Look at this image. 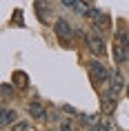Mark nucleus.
I'll return each mask as SVG.
<instances>
[{"instance_id": "f257e3e1", "label": "nucleus", "mask_w": 129, "mask_h": 131, "mask_svg": "<svg viewBox=\"0 0 129 131\" xmlns=\"http://www.w3.org/2000/svg\"><path fill=\"white\" fill-rule=\"evenodd\" d=\"M87 20H89V22H94V29H96V31H102V29L107 31V29H109V16H107V14H102L100 9H96V7L89 9Z\"/></svg>"}, {"instance_id": "f03ea898", "label": "nucleus", "mask_w": 129, "mask_h": 131, "mask_svg": "<svg viewBox=\"0 0 129 131\" xmlns=\"http://www.w3.org/2000/svg\"><path fill=\"white\" fill-rule=\"evenodd\" d=\"M87 47L91 49L94 56H105L107 53V45H105V38L100 36V31H94V34L87 36Z\"/></svg>"}, {"instance_id": "7ed1b4c3", "label": "nucleus", "mask_w": 129, "mask_h": 131, "mask_svg": "<svg viewBox=\"0 0 129 131\" xmlns=\"http://www.w3.org/2000/svg\"><path fill=\"white\" fill-rule=\"evenodd\" d=\"M89 73H91V78H94V82H105V80H109V69L102 64V62H98V60L89 62Z\"/></svg>"}, {"instance_id": "20e7f679", "label": "nucleus", "mask_w": 129, "mask_h": 131, "mask_svg": "<svg viewBox=\"0 0 129 131\" xmlns=\"http://www.w3.org/2000/svg\"><path fill=\"white\" fill-rule=\"evenodd\" d=\"M54 31H56V36H58L60 40H71V36H74V29H71L69 20H65V18H58V20H56Z\"/></svg>"}, {"instance_id": "39448f33", "label": "nucleus", "mask_w": 129, "mask_h": 131, "mask_svg": "<svg viewBox=\"0 0 129 131\" xmlns=\"http://www.w3.org/2000/svg\"><path fill=\"white\" fill-rule=\"evenodd\" d=\"M36 16H38V20L42 25H49V20H51V5L47 0H38L36 2Z\"/></svg>"}, {"instance_id": "423d86ee", "label": "nucleus", "mask_w": 129, "mask_h": 131, "mask_svg": "<svg viewBox=\"0 0 129 131\" xmlns=\"http://www.w3.org/2000/svg\"><path fill=\"white\" fill-rule=\"evenodd\" d=\"M118 93H114V91L109 89L105 96H102V100H100V107H102V113L105 116H109V113H114V109H116V104H118Z\"/></svg>"}, {"instance_id": "0eeeda50", "label": "nucleus", "mask_w": 129, "mask_h": 131, "mask_svg": "<svg viewBox=\"0 0 129 131\" xmlns=\"http://www.w3.org/2000/svg\"><path fill=\"white\" fill-rule=\"evenodd\" d=\"M122 84H125L122 73L120 71H114V73L109 76V89L114 91V93H122Z\"/></svg>"}, {"instance_id": "6e6552de", "label": "nucleus", "mask_w": 129, "mask_h": 131, "mask_svg": "<svg viewBox=\"0 0 129 131\" xmlns=\"http://www.w3.org/2000/svg\"><path fill=\"white\" fill-rule=\"evenodd\" d=\"M116 42L122 45V47H129V31L127 27L122 25V20H118V29H116Z\"/></svg>"}, {"instance_id": "1a4fd4ad", "label": "nucleus", "mask_w": 129, "mask_h": 131, "mask_svg": "<svg viewBox=\"0 0 129 131\" xmlns=\"http://www.w3.org/2000/svg\"><path fill=\"white\" fill-rule=\"evenodd\" d=\"M27 111H29V116L34 118V120H42V118H45V107H42L38 100H31L29 107H27Z\"/></svg>"}, {"instance_id": "9d476101", "label": "nucleus", "mask_w": 129, "mask_h": 131, "mask_svg": "<svg viewBox=\"0 0 129 131\" xmlns=\"http://www.w3.org/2000/svg\"><path fill=\"white\" fill-rule=\"evenodd\" d=\"M14 122H18V116H16V111H14V109H2V116H0V124L7 129L9 124H14Z\"/></svg>"}, {"instance_id": "9b49d317", "label": "nucleus", "mask_w": 129, "mask_h": 131, "mask_svg": "<svg viewBox=\"0 0 129 131\" xmlns=\"http://www.w3.org/2000/svg\"><path fill=\"white\" fill-rule=\"evenodd\" d=\"M14 87H18V89H27L29 87V76L25 73V71H14Z\"/></svg>"}, {"instance_id": "f8f14e48", "label": "nucleus", "mask_w": 129, "mask_h": 131, "mask_svg": "<svg viewBox=\"0 0 129 131\" xmlns=\"http://www.w3.org/2000/svg\"><path fill=\"white\" fill-rule=\"evenodd\" d=\"M114 60L118 62V64L127 62V60H129V51H127V47H122V45H118V42H116V47H114Z\"/></svg>"}, {"instance_id": "ddd939ff", "label": "nucleus", "mask_w": 129, "mask_h": 131, "mask_svg": "<svg viewBox=\"0 0 129 131\" xmlns=\"http://www.w3.org/2000/svg\"><path fill=\"white\" fill-rule=\"evenodd\" d=\"M76 11H78V14H80V16H87L89 14V9H91V7H89V5H87V2H82V0H78V2H76Z\"/></svg>"}, {"instance_id": "4468645a", "label": "nucleus", "mask_w": 129, "mask_h": 131, "mask_svg": "<svg viewBox=\"0 0 129 131\" xmlns=\"http://www.w3.org/2000/svg\"><path fill=\"white\" fill-rule=\"evenodd\" d=\"M11 131H29V124L27 122H14Z\"/></svg>"}, {"instance_id": "2eb2a0df", "label": "nucleus", "mask_w": 129, "mask_h": 131, "mask_svg": "<svg viewBox=\"0 0 129 131\" xmlns=\"http://www.w3.org/2000/svg\"><path fill=\"white\" fill-rule=\"evenodd\" d=\"M11 96V87L9 84H2V98H9Z\"/></svg>"}, {"instance_id": "dca6fc26", "label": "nucleus", "mask_w": 129, "mask_h": 131, "mask_svg": "<svg viewBox=\"0 0 129 131\" xmlns=\"http://www.w3.org/2000/svg\"><path fill=\"white\" fill-rule=\"evenodd\" d=\"M58 131H71V124H69V122H62L60 127H58Z\"/></svg>"}, {"instance_id": "f3484780", "label": "nucleus", "mask_w": 129, "mask_h": 131, "mask_svg": "<svg viewBox=\"0 0 129 131\" xmlns=\"http://www.w3.org/2000/svg\"><path fill=\"white\" fill-rule=\"evenodd\" d=\"M76 2H78V0H62L65 7H76Z\"/></svg>"}, {"instance_id": "a211bd4d", "label": "nucleus", "mask_w": 129, "mask_h": 131, "mask_svg": "<svg viewBox=\"0 0 129 131\" xmlns=\"http://www.w3.org/2000/svg\"><path fill=\"white\" fill-rule=\"evenodd\" d=\"M127 96H129V84H127Z\"/></svg>"}]
</instances>
